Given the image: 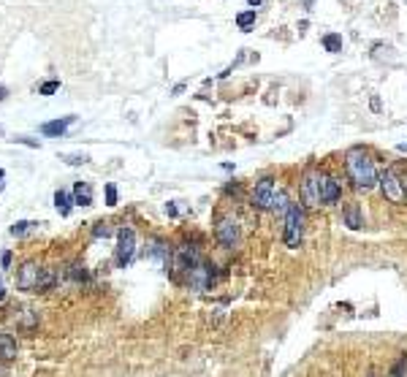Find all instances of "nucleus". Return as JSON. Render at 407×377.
<instances>
[{
    "label": "nucleus",
    "instance_id": "393cba45",
    "mask_svg": "<svg viewBox=\"0 0 407 377\" xmlns=\"http://www.w3.org/2000/svg\"><path fill=\"white\" fill-rule=\"evenodd\" d=\"M111 233H114V231H111L109 223H98L95 228H92V236H95V239H106V236H111Z\"/></svg>",
    "mask_w": 407,
    "mask_h": 377
},
{
    "label": "nucleus",
    "instance_id": "412c9836",
    "mask_svg": "<svg viewBox=\"0 0 407 377\" xmlns=\"http://www.w3.org/2000/svg\"><path fill=\"white\" fill-rule=\"evenodd\" d=\"M19 326L25 328V331H30V328L38 326V312H33V309H25L22 318H19Z\"/></svg>",
    "mask_w": 407,
    "mask_h": 377
},
{
    "label": "nucleus",
    "instance_id": "39448f33",
    "mask_svg": "<svg viewBox=\"0 0 407 377\" xmlns=\"http://www.w3.org/2000/svg\"><path fill=\"white\" fill-rule=\"evenodd\" d=\"M275 179L272 177H263V179H258L255 182V187H252V206H255L258 212H263V209H272V198H275Z\"/></svg>",
    "mask_w": 407,
    "mask_h": 377
},
{
    "label": "nucleus",
    "instance_id": "72a5a7b5",
    "mask_svg": "<svg viewBox=\"0 0 407 377\" xmlns=\"http://www.w3.org/2000/svg\"><path fill=\"white\" fill-rule=\"evenodd\" d=\"M3 179H6V171H3V168H0V190H3V187H6V185H3Z\"/></svg>",
    "mask_w": 407,
    "mask_h": 377
},
{
    "label": "nucleus",
    "instance_id": "0eeeda50",
    "mask_svg": "<svg viewBox=\"0 0 407 377\" xmlns=\"http://www.w3.org/2000/svg\"><path fill=\"white\" fill-rule=\"evenodd\" d=\"M188 285L193 291H209L215 285V266L209 264H198L188 272Z\"/></svg>",
    "mask_w": 407,
    "mask_h": 377
},
{
    "label": "nucleus",
    "instance_id": "4be33fe9",
    "mask_svg": "<svg viewBox=\"0 0 407 377\" xmlns=\"http://www.w3.org/2000/svg\"><path fill=\"white\" fill-rule=\"evenodd\" d=\"M68 277L73 282H84V280H87V269H84V264H73L68 269Z\"/></svg>",
    "mask_w": 407,
    "mask_h": 377
},
{
    "label": "nucleus",
    "instance_id": "6e6552de",
    "mask_svg": "<svg viewBox=\"0 0 407 377\" xmlns=\"http://www.w3.org/2000/svg\"><path fill=\"white\" fill-rule=\"evenodd\" d=\"M133 253H136V233L130 228H122L119 231V241H117V266L125 269L133 261Z\"/></svg>",
    "mask_w": 407,
    "mask_h": 377
},
{
    "label": "nucleus",
    "instance_id": "a878e982",
    "mask_svg": "<svg viewBox=\"0 0 407 377\" xmlns=\"http://www.w3.org/2000/svg\"><path fill=\"white\" fill-rule=\"evenodd\" d=\"M57 90H60V82H57V79H52V82H44L38 92H41V95H55Z\"/></svg>",
    "mask_w": 407,
    "mask_h": 377
},
{
    "label": "nucleus",
    "instance_id": "b1692460",
    "mask_svg": "<svg viewBox=\"0 0 407 377\" xmlns=\"http://www.w3.org/2000/svg\"><path fill=\"white\" fill-rule=\"evenodd\" d=\"M60 160H65V163H68V166H84V163H87V155H60Z\"/></svg>",
    "mask_w": 407,
    "mask_h": 377
},
{
    "label": "nucleus",
    "instance_id": "9d476101",
    "mask_svg": "<svg viewBox=\"0 0 407 377\" xmlns=\"http://www.w3.org/2000/svg\"><path fill=\"white\" fill-rule=\"evenodd\" d=\"M38 274H41V266H38L36 261L22 264V269H19V277H17V288H19V291H36Z\"/></svg>",
    "mask_w": 407,
    "mask_h": 377
},
{
    "label": "nucleus",
    "instance_id": "1a4fd4ad",
    "mask_svg": "<svg viewBox=\"0 0 407 377\" xmlns=\"http://www.w3.org/2000/svg\"><path fill=\"white\" fill-rule=\"evenodd\" d=\"M174 269L177 272H190L193 266H198L201 264V255H198L196 247H190V244H179L177 250H174Z\"/></svg>",
    "mask_w": 407,
    "mask_h": 377
},
{
    "label": "nucleus",
    "instance_id": "423d86ee",
    "mask_svg": "<svg viewBox=\"0 0 407 377\" xmlns=\"http://www.w3.org/2000/svg\"><path fill=\"white\" fill-rule=\"evenodd\" d=\"M302 201L304 206H320V171L310 168L302 179Z\"/></svg>",
    "mask_w": 407,
    "mask_h": 377
},
{
    "label": "nucleus",
    "instance_id": "5701e85b",
    "mask_svg": "<svg viewBox=\"0 0 407 377\" xmlns=\"http://www.w3.org/2000/svg\"><path fill=\"white\" fill-rule=\"evenodd\" d=\"M33 225H36V223H30V220H19V223L11 225V236H25Z\"/></svg>",
    "mask_w": 407,
    "mask_h": 377
},
{
    "label": "nucleus",
    "instance_id": "f8f14e48",
    "mask_svg": "<svg viewBox=\"0 0 407 377\" xmlns=\"http://www.w3.org/2000/svg\"><path fill=\"white\" fill-rule=\"evenodd\" d=\"M60 282V274H57V269L55 266H41V274H38V285H36V291H52Z\"/></svg>",
    "mask_w": 407,
    "mask_h": 377
},
{
    "label": "nucleus",
    "instance_id": "7c9ffc66",
    "mask_svg": "<svg viewBox=\"0 0 407 377\" xmlns=\"http://www.w3.org/2000/svg\"><path fill=\"white\" fill-rule=\"evenodd\" d=\"M369 106H372V111H380V109H383V106H380V98H377V95H372V98H369Z\"/></svg>",
    "mask_w": 407,
    "mask_h": 377
},
{
    "label": "nucleus",
    "instance_id": "a211bd4d",
    "mask_svg": "<svg viewBox=\"0 0 407 377\" xmlns=\"http://www.w3.org/2000/svg\"><path fill=\"white\" fill-rule=\"evenodd\" d=\"M71 204H73L71 193H65V190L55 193V206H57V212L63 214V217H68V214H71Z\"/></svg>",
    "mask_w": 407,
    "mask_h": 377
},
{
    "label": "nucleus",
    "instance_id": "2f4dec72",
    "mask_svg": "<svg viewBox=\"0 0 407 377\" xmlns=\"http://www.w3.org/2000/svg\"><path fill=\"white\" fill-rule=\"evenodd\" d=\"M166 214H169V217H177V206L174 204H166Z\"/></svg>",
    "mask_w": 407,
    "mask_h": 377
},
{
    "label": "nucleus",
    "instance_id": "dca6fc26",
    "mask_svg": "<svg viewBox=\"0 0 407 377\" xmlns=\"http://www.w3.org/2000/svg\"><path fill=\"white\" fill-rule=\"evenodd\" d=\"M73 204H79V206L92 204V187L87 182H76V185H73Z\"/></svg>",
    "mask_w": 407,
    "mask_h": 377
},
{
    "label": "nucleus",
    "instance_id": "cd10ccee",
    "mask_svg": "<svg viewBox=\"0 0 407 377\" xmlns=\"http://www.w3.org/2000/svg\"><path fill=\"white\" fill-rule=\"evenodd\" d=\"M404 366H407V355L396 361V366H393V377H404Z\"/></svg>",
    "mask_w": 407,
    "mask_h": 377
},
{
    "label": "nucleus",
    "instance_id": "c9c22d12",
    "mask_svg": "<svg viewBox=\"0 0 407 377\" xmlns=\"http://www.w3.org/2000/svg\"><path fill=\"white\" fill-rule=\"evenodd\" d=\"M247 3H250V6H261L263 0H247Z\"/></svg>",
    "mask_w": 407,
    "mask_h": 377
},
{
    "label": "nucleus",
    "instance_id": "f704fd0d",
    "mask_svg": "<svg viewBox=\"0 0 407 377\" xmlns=\"http://www.w3.org/2000/svg\"><path fill=\"white\" fill-rule=\"evenodd\" d=\"M6 95H9V90H6V87H3V84H0V100H3Z\"/></svg>",
    "mask_w": 407,
    "mask_h": 377
},
{
    "label": "nucleus",
    "instance_id": "473e14b6",
    "mask_svg": "<svg viewBox=\"0 0 407 377\" xmlns=\"http://www.w3.org/2000/svg\"><path fill=\"white\" fill-rule=\"evenodd\" d=\"M6 374H9V366H6L3 361H0V377H6Z\"/></svg>",
    "mask_w": 407,
    "mask_h": 377
},
{
    "label": "nucleus",
    "instance_id": "aec40b11",
    "mask_svg": "<svg viewBox=\"0 0 407 377\" xmlns=\"http://www.w3.org/2000/svg\"><path fill=\"white\" fill-rule=\"evenodd\" d=\"M323 46H326V52H342V36H337V33L323 36Z\"/></svg>",
    "mask_w": 407,
    "mask_h": 377
},
{
    "label": "nucleus",
    "instance_id": "f03ea898",
    "mask_svg": "<svg viewBox=\"0 0 407 377\" xmlns=\"http://www.w3.org/2000/svg\"><path fill=\"white\" fill-rule=\"evenodd\" d=\"M304 223H307V212H304V204H291L288 214H285V244L288 247H299L304 239Z\"/></svg>",
    "mask_w": 407,
    "mask_h": 377
},
{
    "label": "nucleus",
    "instance_id": "c756f323",
    "mask_svg": "<svg viewBox=\"0 0 407 377\" xmlns=\"http://www.w3.org/2000/svg\"><path fill=\"white\" fill-rule=\"evenodd\" d=\"M14 141H19V144H28V147H41L38 141H33V139H28V136H17Z\"/></svg>",
    "mask_w": 407,
    "mask_h": 377
},
{
    "label": "nucleus",
    "instance_id": "9b49d317",
    "mask_svg": "<svg viewBox=\"0 0 407 377\" xmlns=\"http://www.w3.org/2000/svg\"><path fill=\"white\" fill-rule=\"evenodd\" d=\"M339 196H342V187H339V182L334 177H329V174H320V204H337Z\"/></svg>",
    "mask_w": 407,
    "mask_h": 377
},
{
    "label": "nucleus",
    "instance_id": "c85d7f7f",
    "mask_svg": "<svg viewBox=\"0 0 407 377\" xmlns=\"http://www.w3.org/2000/svg\"><path fill=\"white\" fill-rule=\"evenodd\" d=\"M11 261H14V255H11V250H6L3 255H0V264H3V269L11 266Z\"/></svg>",
    "mask_w": 407,
    "mask_h": 377
},
{
    "label": "nucleus",
    "instance_id": "7ed1b4c3",
    "mask_svg": "<svg viewBox=\"0 0 407 377\" xmlns=\"http://www.w3.org/2000/svg\"><path fill=\"white\" fill-rule=\"evenodd\" d=\"M377 185L380 190H383V196L391 201V204H404L407 198V190H404V182L396 177V171H391V168H385L383 174L377 177Z\"/></svg>",
    "mask_w": 407,
    "mask_h": 377
},
{
    "label": "nucleus",
    "instance_id": "4c0bfd02",
    "mask_svg": "<svg viewBox=\"0 0 407 377\" xmlns=\"http://www.w3.org/2000/svg\"><path fill=\"white\" fill-rule=\"evenodd\" d=\"M6 299V291H3V285H0V301H3Z\"/></svg>",
    "mask_w": 407,
    "mask_h": 377
},
{
    "label": "nucleus",
    "instance_id": "6ab92c4d",
    "mask_svg": "<svg viewBox=\"0 0 407 377\" xmlns=\"http://www.w3.org/2000/svg\"><path fill=\"white\" fill-rule=\"evenodd\" d=\"M236 25H239V30H244L247 33L252 25H255V9H250V11H242V14L236 17Z\"/></svg>",
    "mask_w": 407,
    "mask_h": 377
},
{
    "label": "nucleus",
    "instance_id": "4468645a",
    "mask_svg": "<svg viewBox=\"0 0 407 377\" xmlns=\"http://www.w3.org/2000/svg\"><path fill=\"white\" fill-rule=\"evenodd\" d=\"M291 209V198H288V193L280 187V190H275V198H272V209L269 212H275L277 217H283L285 220V214H288Z\"/></svg>",
    "mask_w": 407,
    "mask_h": 377
},
{
    "label": "nucleus",
    "instance_id": "bb28decb",
    "mask_svg": "<svg viewBox=\"0 0 407 377\" xmlns=\"http://www.w3.org/2000/svg\"><path fill=\"white\" fill-rule=\"evenodd\" d=\"M106 204H109V206L117 204V185H114V182H109V185H106Z\"/></svg>",
    "mask_w": 407,
    "mask_h": 377
},
{
    "label": "nucleus",
    "instance_id": "ddd939ff",
    "mask_svg": "<svg viewBox=\"0 0 407 377\" xmlns=\"http://www.w3.org/2000/svg\"><path fill=\"white\" fill-rule=\"evenodd\" d=\"M71 122H76V117H63V119H55V122H44L41 133H44V136H63V133L68 131Z\"/></svg>",
    "mask_w": 407,
    "mask_h": 377
},
{
    "label": "nucleus",
    "instance_id": "e433bc0d",
    "mask_svg": "<svg viewBox=\"0 0 407 377\" xmlns=\"http://www.w3.org/2000/svg\"><path fill=\"white\" fill-rule=\"evenodd\" d=\"M312 3H315V0H304V6H307V9H312Z\"/></svg>",
    "mask_w": 407,
    "mask_h": 377
},
{
    "label": "nucleus",
    "instance_id": "2eb2a0df",
    "mask_svg": "<svg viewBox=\"0 0 407 377\" xmlns=\"http://www.w3.org/2000/svg\"><path fill=\"white\" fill-rule=\"evenodd\" d=\"M342 217H345V225L353 228V231L364 228V217H361V209H358V204H348V206H345Z\"/></svg>",
    "mask_w": 407,
    "mask_h": 377
},
{
    "label": "nucleus",
    "instance_id": "f3484780",
    "mask_svg": "<svg viewBox=\"0 0 407 377\" xmlns=\"http://www.w3.org/2000/svg\"><path fill=\"white\" fill-rule=\"evenodd\" d=\"M0 358L3 361L17 358V342L11 334H0Z\"/></svg>",
    "mask_w": 407,
    "mask_h": 377
},
{
    "label": "nucleus",
    "instance_id": "20e7f679",
    "mask_svg": "<svg viewBox=\"0 0 407 377\" xmlns=\"http://www.w3.org/2000/svg\"><path fill=\"white\" fill-rule=\"evenodd\" d=\"M215 236L217 241L225 247V250H233V247L239 244V239H242V231H239V220L236 217H220L217 225H215Z\"/></svg>",
    "mask_w": 407,
    "mask_h": 377
},
{
    "label": "nucleus",
    "instance_id": "f257e3e1",
    "mask_svg": "<svg viewBox=\"0 0 407 377\" xmlns=\"http://www.w3.org/2000/svg\"><path fill=\"white\" fill-rule=\"evenodd\" d=\"M345 168H348V177L353 182V187L361 193H369L372 187L377 185V168L375 163H372V158L366 155L361 147H353V150H348V155H345Z\"/></svg>",
    "mask_w": 407,
    "mask_h": 377
},
{
    "label": "nucleus",
    "instance_id": "58836bf2",
    "mask_svg": "<svg viewBox=\"0 0 407 377\" xmlns=\"http://www.w3.org/2000/svg\"><path fill=\"white\" fill-rule=\"evenodd\" d=\"M369 377H372V374H369Z\"/></svg>",
    "mask_w": 407,
    "mask_h": 377
}]
</instances>
